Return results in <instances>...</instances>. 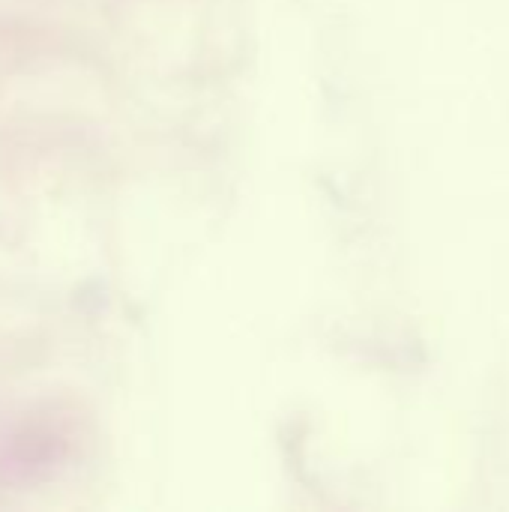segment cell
Segmentation results:
<instances>
[]
</instances>
